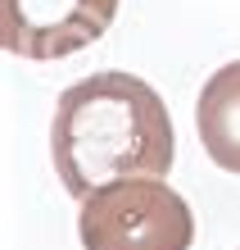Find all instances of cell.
Listing matches in <instances>:
<instances>
[{
  "label": "cell",
  "mask_w": 240,
  "mask_h": 250,
  "mask_svg": "<svg viewBox=\"0 0 240 250\" xmlns=\"http://www.w3.org/2000/svg\"><path fill=\"white\" fill-rule=\"evenodd\" d=\"M77 237L82 250H190L195 214L163 178H118L82 200Z\"/></svg>",
  "instance_id": "cell-2"
},
{
  "label": "cell",
  "mask_w": 240,
  "mask_h": 250,
  "mask_svg": "<svg viewBox=\"0 0 240 250\" xmlns=\"http://www.w3.org/2000/svg\"><path fill=\"white\" fill-rule=\"evenodd\" d=\"M118 0H0V46L14 60H68L109 32Z\"/></svg>",
  "instance_id": "cell-3"
},
{
  "label": "cell",
  "mask_w": 240,
  "mask_h": 250,
  "mask_svg": "<svg viewBox=\"0 0 240 250\" xmlns=\"http://www.w3.org/2000/svg\"><path fill=\"white\" fill-rule=\"evenodd\" d=\"M50 155L68 196L86 200L118 178H168L177 137L163 96L136 73L109 68L73 82L50 119Z\"/></svg>",
  "instance_id": "cell-1"
},
{
  "label": "cell",
  "mask_w": 240,
  "mask_h": 250,
  "mask_svg": "<svg viewBox=\"0 0 240 250\" xmlns=\"http://www.w3.org/2000/svg\"><path fill=\"white\" fill-rule=\"evenodd\" d=\"M195 132L218 168L240 173V60L222 64L195 96Z\"/></svg>",
  "instance_id": "cell-4"
}]
</instances>
